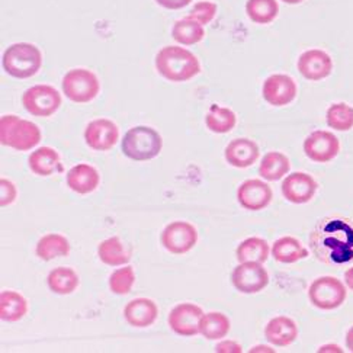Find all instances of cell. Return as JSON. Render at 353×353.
<instances>
[{
  "label": "cell",
  "instance_id": "6da1fadb",
  "mask_svg": "<svg viewBox=\"0 0 353 353\" xmlns=\"http://www.w3.org/2000/svg\"><path fill=\"white\" fill-rule=\"evenodd\" d=\"M310 249L321 263L341 266L353 261V223L345 216H327L310 234Z\"/></svg>",
  "mask_w": 353,
  "mask_h": 353
},
{
  "label": "cell",
  "instance_id": "7a4b0ae2",
  "mask_svg": "<svg viewBox=\"0 0 353 353\" xmlns=\"http://www.w3.org/2000/svg\"><path fill=\"white\" fill-rule=\"evenodd\" d=\"M157 72L174 83L188 81L201 73V64L195 54L182 47H163L156 56Z\"/></svg>",
  "mask_w": 353,
  "mask_h": 353
},
{
  "label": "cell",
  "instance_id": "3957f363",
  "mask_svg": "<svg viewBox=\"0 0 353 353\" xmlns=\"http://www.w3.org/2000/svg\"><path fill=\"white\" fill-rule=\"evenodd\" d=\"M43 139L37 124L15 115L0 118V143L17 152H30Z\"/></svg>",
  "mask_w": 353,
  "mask_h": 353
},
{
  "label": "cell",
  "instance_id": "277c9868",
  "mask_svg": "<svg viewBox=\"0 0 353 353\" xmlns=\"http://www.w3.org/2000/svg\"><path fill=\"white\" fill-rule=\"evenodd\" d=\"M3 70L17 79H28L35 76L43 65V54L28 43L12 44L3 52Z\"/></svg>",
  "mask_w": 353,
  "mask_h": 353
},
{
  "label": "cell",
  "instance_id": "5b68a950",
  "mask_svg": "<svg viewBox=\"0 0 353 353\" xmlns=\"http://www.w3.org/2000/svg\"><path fill=\"white\" fill-rule=\"evenodd\" d=\"M163 140L160 134L145 125L134 127L122 139V153L135 161H145L157 157L161 152Z\"/></svg>",
  "mask_w": 353,
  "mask_h": 353
},
{
  "label": "cell",
  "instance_id": "8992f818",
  "mask_svg": "<svg viewBox=\"0 0 353 353\" xmlns=\"http://www.w3.org/2000/svg\"><path fill=\"white\" fill-rule=\"evenodd\" d=\"M63 92L76 103H88L98 97L101 83L97 74L86 69H73L63 77Z\"/></svg>",
  "mask_w": 353,
  "mask_h": 353
},
{
  "label": "cell",
  "instance_id": "52a82bcc",
  "mask_svg": "<svg viewBox=\"0 0 353 353\" xmlns=\"http://www.w3.org/2000/svg\"><path fill=\"white\" fill-rule=\"evenodd\" d=\"M346 287L334 276H320L310 285L308 298L320 310H334L346 300Z\"/></svg>",
  "mask_w": 353,
  "mask_h": 353
},
{
  "label": "cell",
  "instance_id": "ba28073f",
  "mask_svg": "<svg viewBox=\"0 0 353 353\" xmlns=\"http://www.w3.org/2000/svg\"><path fill=\"white\" fill-rule=\"evenodd\" d=\"M22 105L31 115L47 118L59 111L61 105V94L52 86L37 85L25 90Z\"/></svg>",
  "mask_w": 353,
  "mask_h": 353
},
{
  "label": "cell",
  "instance_id": "9c48e42d",
  "mask_svg": "<svg viewBox=\"0 0 353 353\" xmlns=\"http://www.w3.org/2000/svg\"><path fill=\"white\" fill-rule=\"evenodd\" d=\"M198 241L196 228L186 221H174L165 227L161 244L173 254H185L195 248Z\"/></svg>",
  "mask_w": 353,
  "mask_h": 353
},
{
  "label": "cell",
  "instance_id": "30bf717a",
  "mask_svg": "<svg viewBox=\"0 0 353 353\" xmlns=\"http://www.w3.org/2000/svg\"><path fill=\"white\" fill-rule=\"evenodd\" d=\"M232 282L241 294H257L268 287L269 274L259 262H244L233 270Z\"/></svg>",
  "mask_w": 353,
  "mask_h": 353
},
{
  "label": "cell",
  "instance_id": "8fae6325",
  "mask_svg": "<svg viewBox=\"0 0 353 353\" xmlns=\"http://www.w3.org/2000/svg\"><path fill=\"white\" fill-rule=\"evenodd\" d=\"M341 152V141L333 132L314 131L304 141L305 156L316 163L332 161Z\"/></svg>",
  "mask_w": 353,
  "mask_h": 353
},
{
  "label": "cell",
  "instance_id": "7c38bea8",
  "mask_svg": "<svg viewBox=\"0 0 353 353\" xmlns=\"http://www.w3.org/2000/svg\"><path fill=\"white\" fill-rule=\"evenodd\" d=\"M202 317L203 311L201 307L191 303H182L170 311L168 321L170 329L176 334L183 337H192L199 333V324Z\"/></svg>",
  "mask_w": 353,
  "mask_h": 353
},
{
  "label": "cell",
  "instance_id": "4fadbf2b",
  "mask_svg": "<svg viewBox=\"0 0 353 353\" xmlns=\"http://www.w3.org/2000/svg\"><path fill=\"white\" fill-rule=\"evenodd\" d=\"M119 130L115 122L106 118L92 121L85 130V141L97 152H108L118 143Z\"/></svg>",
  "mask_w": 353,
  "mask_h": 353
},
{
  "label": "cell",
  "instance_id": "5bb4252c",
  "mask_svg": "<svg viewBox=\"0 0 353 353\" xmlns=\"http://www.w3.org/2000/svg\"><path fill=\"white\" fill-rule=\"evenodd\" d=\"M272 189L259 179L244 181L237 189V201L248 211L265 210L272 202Z\"/></svg>",
  "mask_w": 353,
  "mask_h": 353
},
{
  "label": "cell",
  "instance_id": "9a60e30c",
  "mask_svg": "<svg viewBox=\"0 0 353 353\" xmlns=\"http://www.w3.org/2000/svg\"><path fill=\"white\" fill-rule=\"evenodd\" d=\"M296 83L288 74L269 76L262 89L263 99L272 106H287L296 98Z\"/></svg>",
  "mask_w": 353,
  "mask_h": 353
},
{
  "label": "cell",
  "instance_id": "2e32d148",
  "mask_svg": "<svg viewBox=\"0 0 353 353\" xmlns=\"http://www.w3.org/2000/svg\"><path fill=\"white\" fill-rule=\"evenodd\" d=\"M317 182L313 176L304 172H295L282 182V195L292 203H307L317 192Z\"/></svg>",
  "mask_w": 353,
  "mask_h": 353
},
{
  "label": "cell",
  "instance_id": "e0dca14e",
  "mask_svg": "<svg viewBox=\"0 0 353 353\" xmlns=\"http://www.w3.org/2000/svg\"><path fill=\"white\" fill-rule=\"evenodd\" d=\"M332 57L323 50H308L298 59V72L307 80H323L332 74Z\"/></svg>",
  "mask_w": 353,
  "mask_h": 353
},
{
  "label": "cell",
  "instance_id": "ac0fdd59",
  "mask_svg": "<svg viewBox=\"0 0 353 353\" xmlns=\"http://www.w3.org/2000/svg\"><path fill=\"white\" fill-rule=\"evenodd\" d=\"M227 163L233 168L246 169L257 161L261 156L259 145L249 139H236L225 147L224 152Z\"/></svg>",
  "mask_w": 353,
  "mask_h": 353
},
{
  "label": "cell",
  "instance_id": "d6986e66",
  "mask_svg": "<svg viewBox=\"0 0 353 353\" xmlns=\"http://www.w3.org/2000/svg\"><path fill=\"white\" fill-rule=\"evenodd\" d=\"M159 316V308L154 301L148 298H135L124 308V317L132 327H150Z\"/></svg>",
  "mask_w": 353,
  "mask_h": 353
},
{
  "label": "cell",
  "instance_id": "ffe728a7",
  "mask_svg": "<svg viewBox=\"0 0 353 353\" xmlns=\"http://www.w3.org/2000/svg\"><path fill=\"white\" fill-rule=\"evenodd\" d=\"M101 183L99 172L86 163H80L67 172V186H69L73 192L86 195L93 191Z\"/></svg>",
  "mask_w": 353,
  "mask_h": 353
},
{
  "label": "cell",
  "instance_id": "44dd1931",
  "mask_svg": "<svg viewBox=\"0 0 353 353\" xmlns=\"http://www.w3.org/2000/svg\"><path fill=\"white\" fill-rule=\"evenodd\" d=\"M265 337L269 343H272L275 346H290L296 341L298 327L292 319L279 316L266 324Z\"/></svg>",
  "mask_w": 353,
  "mask_h": 353
},
{
  "label": "cell",
  "instance_id": "7402d4cb",
  "mask_svg": "<svg viewBox=\"0 0 353 353\" xmlns=\"http://www.w3.org/2000/svg\"><path fill=\"white\" fill-rule=\"evenodd\" d=\"M28 165L32 173L37 176H52L63 172L60 154L51 147H39L28 159Z\"/></svg>",
  "mask_w": 353,
  "mask_h": 353
},
{
  "label": "cell",
  "instance_id": "603a6c76",
  "mask_svg": "<svg viewBox=\"0 0 353 353\" xmlns=\"http://www.w3.org/2000/svg\"><path fill=\"white\" fill-rule=\"evenodd\" d=\"M272 256L276 262L290 265L308 257V250L303 246L300 240L291 236H285L274 243Z\"/></svg>",
  "mask_w": 353,
  "mask_h": 353
},
{
  "label": "cell",
  "instance_id": "cb8c5ba5",
  "mask_svg": "<svg viewBox=\"0 0 353 353\" xmlns=\"http://www.w3.org/2000/svg\"><path fill=\"white\" fill-rule=\"evenodd\" d=\"M28 313V301L15 291H3L0 294V319L15 323Z\"/></svg>",
  "mask_w": 353,
  "mask_h": 353
},
{
  "label": "cell",
  "instance_id": "d4e9b609",
  "mask_svg": "<svg viewBox=\"0 0 353 353\" xmlns=\"http://www.w3.org/2000/svg\"><path fill=\"white\" fill-rule=\"evenodd\" d=\"M37 256L41 261H52L57 257H65L70 253V243L64 236L51 233L44 237L37 244Z\"/></svg>",
  "mask_w": 353,
  "mask_h": 353
},
{
  "label": "cell",
  "instance_id": "484cf974",
  "mask_svg": "<svg viewBox=\"0 0 353 353\" xmlns=\"http://www.w3.org/2000/svg\"><path fill=\"white\" fill-rule=\"evenodd\" d=\"M99 259L110 266H122L131 261V252L118 237L103 240L98 248Z\"/></svg>",
  "mask_w": 353,
  "mask_h": 353
},
{
  "label": "cell",
  "instance_id": "4316f807",
  "mask_svg": "<svg viewBox=\"0 0 353 353\" xmlns=\"http://www.w3.org/2000/svg\"><path fill=\"white\" fill-rule=\"evenodd\" d=\"M291 169V163L290 159L279 153V152H269L263 156L261 166H259V173L263 179L269 182H275L282 179L285 174H287Z\"/></svg>",
  "mask_w": 353,
  "mask_h": 353
},
{
  "label": "cell",
  "instance_id": "83f0119b",
  "mask_svg": "<svg viewBox=\"0 0 353 353\" xmlns=\"http://www.w3.org/2000/svg\"><path fill=\"white\" fill-rule=\"evenodd\" d=\"M269 244L261 237H250L243 240L236 250V257L240 263L259 262L265 263L269 257Z\"/></svg>",
  "mask_w": 353,
  "mask_h": 353
},
{
  "label": "cell",
  "instance_id": "f1b7e54d",
  "mask_svg": "<svg viewBox=\"0 0 353 353\" xmlns=\"http://www.w3.org/2000/svg\"><path fill=\"white\" fill-rule=\"evenodd\" d=\"M172 37L182 46H194L201 43L205 37V31H203V26L191 18H183L181 21H176L172 30Z\"/></svg>",
  "mask_w": 353,
  "mask_h": 353
},
{
  "label": "cell",
  "instance_id": "f546056e",
  "mask_svg": "<svg viewBox=\"0 0 353 353\" xmlns=\"http://www.w3.org/2000/svg\"><path fill=\"white\" fill-rule=\"evenodd\" d=\"M205 124L210 131L216 134H225L232 131L237 124L236 114L220 105H211L205 117Z\"/></svg>",
  "mask_w": 353,
  "mask_h": 353
},
{
  "label": "cell",
  "instance_id": "4dcf8cb0",
  "mask_svg": "<svg viewBox=\"0 0 353 353\" xmlns=\"http://www.w3.org/2000/svg\"><path fill=\"white\" fill-rule=\"evenodd\" d=\"M47 282L52 292L69 295L79 287V275L72 268H56L48 274Z\"/></svg>",
  "mask_w": 353,
  "mask_h": 353
},
{
  "label": "cell",
  "instance_id": "1f68e13d",
  "mask_svg": "<svg viewBox=\"0 0 353 353\" xmlns=\"http://www.w3.org/2000/svg\"><path fill=\"white\" fill-rule=\"evenodd\" d=\"M232 324L223 313H207L201 319L199 333L208 341H220L228 334Z\"/></svg>",
  "mask_w": 353,
  "mask_h": 353
},
{
  "label": "cell",
  "instance_id": "d6a6232c",
  "mask_svg": "<svg viewBox=\"0 0 353 353\" xmlns=\"http://www.w3.org/2000/svg\"><path fill=\"white\" fill-rule=\"evenodd\" d=\"M246 13L254 23L266 25L278 17L279 5L276 0H248Z\"/></svg>",
  "mask_w": 353,
  "mask_h": 353
},
{
  "label": "cell",
  "instance_id": "836d02e7",
  "mask_svg": "<svg viewBox=\"0 0 353 353\" xmlns=\"http://www.w3.org/2000/svg\"><path fill=\"white\" fill-rule=\"evenodd\" d=\"M327 125L336 131H350L353 128V108L347 103H333L325 114Z\"/></svg>",
  "mask_w": 353,
  "mask_h": 353
},
{
  "label": "cell",
  "instance_id": "e575fe53",
  "mask_svg": "<svg viewBox=\"0 0 353 353\" xmlns=\"http://www.w3.org/2000/svg\"><path fill=\"white\" fill-rule=\"evenodd\" d=\"M135 282L132 266L119 268L110 276V288L117 295H127L131 292Z\"/></svg>",
  "mask_w": 353,
  "mask_h": 353
},
{
  "label": "cell",
  "instance_id": "d590c367",
  "mask_svg": "<svg viewBox=\"0 0 353 353\" xmlns=\"http://www.w3.org/2000/svg\"><path fill=\"white\" fill-rule=\"evenodd\" d=\"M216 15V5L212 2H198L188 18L198 21L201 25H208Z\"/></svg>",
  "mask_w": 353,
  "mask_h": 353
},
{
  "label": "cell",
  "instance_id": "8d00e7d4",
  "mask_svg": "<svg viewBox=\"0 0 353 353\" xmlns=\"http://www.w3.org/2000/svg\"><path fill=\"white\" fill-rule=\"evenodd\" d=\"M0 198H2V207L10 205L17 198V188L10 181L2 179L0 181Z\"/></svg>",
  "mask_w": 353,
  "mask_h": 353
},
{
  "label": "cell",
  "instance_id": "74e56055",
  "mask_svg": "<svg viewBox=\"0 0 353 353\" xmlns=\"http://www.w3.org/2000/svg\"><path fill=\"white\" fill-rule=\"evenodd\" d=\"M156 2L166 8V9H170V10H178V9H182V8H186L189 3L192 2V0H156Z\"/></svg>",
  "mask_w": 353,
  "mask_h": 353
},
{
  "label": "cell",
  "instance_id": "f35d334b",
  "mask_svg": "<svg viewBox=\"0 0 353 353\" xmlns=\"http://www.w3.org/2000/svg\"><path fill=\"white\" fill-rule=\"evenodd\" d=\"M215 352L219 353H240L241 352V346L233 341H225L216 345Z\"/></svg>",
  "mask_w": 353,
  "mask_h": 353
},
{
  "label": "cell",
  "instance_id": "ab89813d",
  "mask_svg": "<svg viewBox=\"0 0 353 353\" xmlns=\"http://www.w3.org/2000/svg\"><path fill=\"white\" fill-rule=\"evenodd\" d=\"M345 283L350 291H353V266L349 268L345 272Z\"/></svg>",
  "mask_w": 353,
  "mask_h": 353
},
{
  "label": "cell",
  "instance_id": "60d3db41",
  "mask_svg": "<svg viewBox=\"0 0 353 353\" xmlns=\"http://www.w3.org/2000/svg\"><path fill=\"white\" fill-rule=\"evenodd\" d=\"M346 346L350 352H353V327H350L346 333Z\"/></svg>",
  "mask_w": 353,
  "mask_h": 353
},
{
  "label": "cell",
  "instance_id": "b9f144b4",
  "mask_svg": "<svg viewBox=\"0 0 353 353\" xmlns=\"http://www.w3.org/2000/svg\"><path fill=\"white\" fill-rule=\"evenodd\" d=\"M339 352V353H342V349L339 347V346H336V345H327V346H321L320 349H319V352Z\"/></svg>",
  "mask_w": 353,
  "mask_h": 353
},
{
  "label": "cell",
  "instance_id": "7bdbcfd3",
  "mask_svg": "<svg viewBox=\"0 0 353 353\" xmlns=\"http://www.w3.org/2000/svg\"><path fill=\"white\" fill-rule=\"evenodd\" d=\"M259 350H263V352H274L272 349L268 347V346H257V347L252 349V352H259Z\"/></svg>",
  "mask_w": 353,
  "mask_h": 353
},
{
  "label": "cell",
  "instance_id": "ee69618b",
  "mask_svg": "<svg viewBox=\"0 0 353 353\" xmlns=\"http://www.w3.org/2000/svg\"><path fill=\"white\" fill-rule=\"evenodd\" d=\"M282 2L288 3V5H300L304 2V0H282Z\"/></svg>",
  "mask_w": 353,
  "mask_h": 353
}]
</instances>
